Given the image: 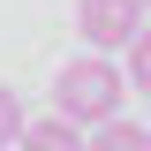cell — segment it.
Masks as SVG:
<instances>
[{
  "mask_svg": "<svg viewBox=\"0 0 151 151\" xmlns=\"http://www.w3.org/2000/svg\"><path fill=\"white\" fill-rule=\"evenodd\" d=\"M15 151H91V136H83V129H68L60 113H45V121H23Z\"/></svg>",
  "mask_w": 151,
  "mask_h": 151,
  "instance_id": "cell-3",
  "label": "cell"
},
{
  "mask_svg": "<svg viewBox=\"0 0 151 151\" xmlns=\"http://www.w3.org/2000/svg\"><path fill=\"white\" fill-rule=\"evenodd\" d=\"M76 30L91 38V53H113L144 30V0H83L76 8Z\"/></svg>",
  "mask_w": 151,
  "mask_h": 151,
  "instance_id": "cell-2",
  "label": "cell"
},
{
  "mask_svg": "<svg viewBox=\"0 0 151 151\" xmlns=\"http://www.w3.org/2000/svg\"><path fill=\"white\" fill-rule=\"evenodd\" d=\"M15 136H23V98L0 83V144H15Z\"/></svg>",
  "mask_w": 151,
  "mask_h": 151,
  "instance_id": "cell-6",
  "label": "cell"
},
{
  "mask_svg": "<svg viewBox=\"0 0 151 151\" xmlns=\"http://www.w3.org/2000/svg\"><path fill=\"white\" fill-rule=\"evenodd\" d=\"M91 151H151V129H136V121H106V129H91Z\"/></svg>",
  "mask_w": 151,
  "mask_h": 151,
  "instance_id": "cell-4",
  "label": "cell"
},
{
  "mask_svg": "<svg viewBox=\"0 0 151 151\" xmlns=\"http://www.w3.org/2000/svg\"><path fill=\"white\" fill-rule=\"evenodd\" d=\"M121 91H129L121 68L106 53H83V60H68L53 76V113L68 129H106V121H121Z\"/></svg>",
  "mask_w": 151,
  "mask_h": 151,
  "instance_id": "cell-1",
  "label": "cell"
},
{
  "mask_svg": "<svg viewBox=\"0 0 151 151\" xmlns=\"http://www.w3.org/2000/svg\"><path fill=\"white\" fill-rule=\"evenodd\" d=\"M144 15H151V0H144Z\"/></svg>",
  "mask_w": 151,
  "mask_h": 151,
  "instance_id": "cell-7",
  "label": "cell"
},
{
  "mask_svg": "<svg viewBox=\"0 0 151 151\" xmlns=\"http://www.w3.org/2000/svg\"><path fill=\"white\" fill-rule=\"evenodd\" d=\"M121 83H136V91L151 98V30H136V38H129V76H121Z\"/></svg>",
  "mask_w": 151,
  "mask_h": 151,
  "instance_id": "cell-5",
  "label": "cell"
}]
</instances>
